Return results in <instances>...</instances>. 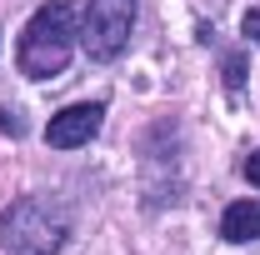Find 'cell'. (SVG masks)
I'll list each match as a JSON object with an SVG mask.
<instances>
[{
    "instance_id": "6da1fadb",
    "label": "cell",
    "mask_w": 260,
    "mask_h": 255,
    "mask_svg": "<svg viewBox=\"0 0 260 255\" xmlns=\"http://www.w3.org/2000/svg\"><path fill=\"white\" fill-rule=\"evenodd\" d=\"M70 240V210L50 195H25L0 210V250L5 255H55Z\"/></svg>"
},
{
    "instance_id": "7a4b0ae2",
    "label": "cell",
    "mask_w": 260,
    "mask_h": 255,
    "mask_svg": "<svg viewBox=\"0 0 260 255\" xmlns=\"http://www.w3.org/2000/svg\"><path fill=\"white\" fill-rule=\"evenodd\" d=\"M75 15H70V5L65 0H50V5H40L30 15V25L20 35V70L30 75V80H50V75H60L70 55H75Z\"/></svg>"
},
{
    "instance_id": "3957f363",
    "label": "cell",
    "mask_w": 260,
    "mask_h": 255,
    "mask_svg": "<svg viewBox=\"0 0 260 255\" xmlns=\"http://www.w3.org/2000/svg\"><path fill=\"white\" fill-rule=\"evenodd\" d=\"M135 30V0H90L80 20V45L90 60H115Z\"/></svg>"
},
{
    "instance_id": "277c9868",
    "label": "cell",
    "mask_w": 260,
    "mask_h": 255,
    "mask_svg": "<svg viewBox=\"0 0 260 255\" xmlns=\"http://www.w3.org/2000/svg\"><path fill=\"white\" fill-rule=\"evenodd\" d=\"M100 120H105V105L100 100H80V105H65L60 115H50V125H45V140L55 145V150H75V145H90L95 140Z\"/></svg>"
},
{
    "instance_id": "5b68a950",
    "label": "cell",
    "mask_w": 260,
    "mask_h": 255,
    "mask_svg": "<svg viewBox=\"0 0 260 255\" xmlns=\"http://www.w3.org/2000/svg\"><path fill=\"white\" fill-rule=\"evenodd\" d=\"M220 235L245 245V240H260V200H235L225 215H220Z\"/></svg>"
},
{
    "instance_id": "8992f818",
    "label": "cell",
    "mask_w": 260,
    "mask_h": 255,
    "mask_svg": "<svg viewBox=\"0 0 260 255\" xmlns=\"http://www.w3.org/2000/svg\"><path fill=\"white\" fill-rule=\"evenodd\" d=\"M240 30H245V35L260 45V10H245V15H240Z\"/></svg>"
},
{
    "instance_id": "52a82bcc",
    "label": "cell",
    "mask_w": 260,
    "mask_h": 255,
    "mask_svg": "<svg viewBox=\"0 0 260 255\" xmlns=\"http://www.w3.org/2000/svg\"><path fill=\"white\" fill-rule=\"evenodd\" d=\"M0 130L20 135V130H25V120H20V110H0Z\"/></svg>"
},
{
    "instance_id": "ba28073f",
    "label": "cell",
    "mask_w": 260,
    "mask_h": 255,
    "mask_svg": "<svg viewBox=\"0 0 260 255\" xmlns=\"http://www.w3.org/2000/svg\"><path fill=\"white\" fill-rule=\"evenodd\" d=\"M225 85H230V90H240V55H230V60H225Z\"/></svg>"
},
{
    "instance_id": "9c48e42d",
    "label": "cell",
    "mask_w": 260,
    "mask_h": 255,
    "mask_svg": "<svg viewBox=\"0 0 260 255\" xmlns=\"http://www.w3.org/2000/svg\"><path fill=\"white\" fill-rule=\"evenodd\" d=\"M245 180H250V185H260V150L245 160Z\"/></svg>"
}]
</instances>
